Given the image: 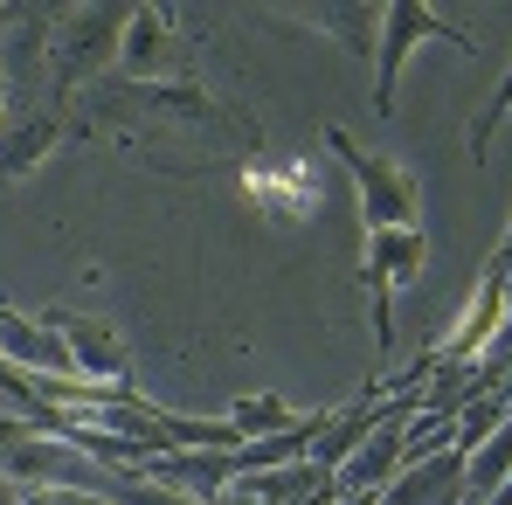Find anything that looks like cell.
Here are the masks:
<instances>
[{
	"instance_id": "obj_1",
	"label": "cell",
	"mask_w": 512,
	"mask_h": 505,
	"mask_svg": "<svg viewBox=\"0 0 512 505\" xmlns=\"http://www.w3.org/2000/svg\"><path fill=\"white\" fill-rule=\"evenodd\" d=\"M326 153L346 167L353 194H360V229H423V180L381 153H360L353 132L326 125Z\"/></svg>"
},
{
	"instance_id": "obj_2",
	"label": "cell",
	"mask_w": 512,
	"mask_h": 505,
	"mask_svg": "<svg viewBox=\"0 0 512 505\" xmlns=\"http://www.w3.org/2000/svg\"><path fill=\"white\" fill-rule=\"evenodd\" d=\"M360 277H367V298H374V339H381V360L395 353V298L416 291L429 270V236L423 229H360Z\"/></svg>"
},
{
	"instance_id": "obj_3",
	"label": "cell",
	"mask_w": 512,
	"mask_h": 505,
	"mask_svg": "<svg viewBox=\"0 0 512 505\" xmlns=\"http://www.w3.org/2000/svg\"><path fill=\"white\" fill-rule=\"evenodd\" d=\"M423 42H450L457 56H478V42L457 35L436 7H416V0L381 7V42H374V111H381V118H395V84H402V70H409V56H416Z\"/></svg>"
},
{
	"instance_id": "obj_4",
	"label": "cell",
	"mask_w": 512,
	"mask_h": 505,
	"mask_svg": "<svg viewBox=\"0 0 512 505\" xmlns=\"http://www.w3.org/2000/svg\"><path fill=\"white\" fill-rule=\"evenodd\" d=\"M423 402H402L395 416H381L353 450L340 457V471H333V499H381L388 485H395V471L409 464V416H416Z\"/></svg>"
},
{
	"instance_id": "obj_5",
	"label": "cell",
	"mask_w": 512,
	"mask_h": 505,
	"mask_svg": "<svg viewBox=\"0 0 512 505\" xmlns=\"http://www.w3.org/2000/svg\"><path fill=\"white\" fill-rule=\"evenodd\" d=\"M125 14L132 7H70L63 28H56V77L77 84V77H97L118 63V42H125Z\"/></svg>"
},
{
	"instance_id": "obj_6",
	"label": "cell",
	"mask_w": 512,
	"mask_h": 505,
	"mask_svg": "<svg viewBox=\"0 0 512 505\" xmlns=\"http://www.w3.org/2000/svg\"><path fill=\"white\" fill-rule=\"evenodd\" d=\"M243 201L263 222H312L319 215V167L312 160H256V167H243Z\"/></svg>"
},
{
	"instance_id": "obj_7",
	"label": "cell",
	"mask_w": 512,
	"mask_h": 505,
	"mask_svg": "<svg viewBox=\"0 0 512 505\" xmlns=\"http://www.w3.org/2000/svg\"><path fill=\"white\" fill-rule=\"evenodd\" d=\"M381 505H464V450L443 443L416 464H402L395 485L381 492Z\"/></svg>"
},
{
	"instance_id": "obj_8",
	"label": "cell",
	"mask_w": 512,
	"mask_h": 505,
	"mask_svg": "<svg viewBox=\"0 0 512 505\" xmlns=\"http://www.w3.org/2000/svg\"><path fill=\"white\" fill-rule=\"evenodd\" d=\"M49 326L63 333V346H70V360H77V374H84V381H104V388H132V381H125V339L111 333L104 319L49 312Z\"/></svg>"
},
{
	"instance_id": "obj_9",
	"label": "cell",
	"mask_w": 512,
	"mask_h": 505,
	"mask_svg": "<svg viewBox=\"0 0 512 505\" xmlns=\"http://www.w3.org/2000/svg\"><path fill=\"white\" fill-rule=\"evenodd\" d=\"M277 14H291V21H305V28L340 35V49L353 56V63H374V42H381V7H367V0H305V7H277Z\"/></svg>"
},
{
	"instance_id": "obj_10",
	"label": "cell",
	"mask_w": 512,
	"mask_h": 505,
	"mask_svg": "<svg viewBox=\"0 0 512 505\" xmlns=\"http://www.w3.org/2000/svg\"><path fill=\"white\" fill-rule=\"evenodd\" d=\"M173 56V7H132L125 14V42H118V70L132 84H153Z\"/></svg>"
},
{
	"instance_id": "obj_11",
	"label": "cell",
	"mask_w": 512,
	"mask_h": 505,
	"mask_svg": "<svg viewBox=\"0 0 512 505\" xmlns=\"http://www.w3.org/2000/svg\"><path fill=\"white\" fill-rule=\"evenodd\" d=\"M56 146H63V118L56 111H14V118H0V180L35 173Z\"/></svg>"
},
{
	"instance_id": "obj_12",
	"label": "cell",
	"mask_w": 512,
	"mask_h": 505,
	"mask_svg": "<svg viewBox=\"0 0 512 505\" xmlns=\"http://www.w3.org/2000/svg\"><path fill=\"white\" fill-rule=\"evenodd\" d=\"M506 478H512V409H506V422L464 457V505H492Z\"/></svg>"
},
{
	"instance_id": "obj_13",
	"label": "cell",
	"mask_w": 512,
	"mask_h": 505,
	"mask_svg": "<svg viewBox=\"0 0 512 505\" xmlns=\"http://www.w3.org/2000/svg\"><path fill=\"white\" fill-rule=\"evenodd\" d=\"M506 409H512V388H506V381L478 388V395H471V402H464V409L450 416V443H457V450L471 457V450H478V443H485V436H492V429L506 422Z\"/></svg>"
},
{
	"instance_id": "obj_14",
	"label": "cell",
	"mask_w": 512,
	"mask_h": 505,
	"mask_svg": "<svg viewBox=\"0 0 512 505\" xmlns=\"http://www.w3.org/2000/svg\"><path fill=\"white\" fill-rule=\"evenodd\" d=\"M229 422L243 429V443H263V436H284V429H298V409L284 402V395H243L236 409H229Z\"/></svg>"
},
{
	"instance_id": "obj_15",
	"label": "cell",
	"mask_w": 512,
	"mask_h": 505,
	"mask_svg": "<svg viewBox=\"0 0 512 505\" xmlns=\"http://www.w3.org/2000/svg\"><path fill=\"white\" fill-rule=\"evenodd\" d=\"M506 118H512V63H506V77H499V90L485 97V111L471 118V132H464V146H471V160H478V167H485V146H492V132H499Z\"/></svg>"
},
{
	"instance_id": "obj_16",
	"label": "cell",
	"mask_w": 512,
	"mask_h": 505,
	"mask_svg": "<svg viewBox=\"0 0 512 505\" xmlns=\"http://www.w3.org/2000/svg\"><path fill=\"white\" fill-rule=\"evenodd\" d=\"M28 505H111V499H97V492H77V485H42V492H28Z\"/></svg>"
},
{
	"instance_id": "obj_17",
	"label": "cell",
	"mask_w": 512,
	"mask_h": 505,
	"mask_svg": "<svg viewBox=\"0 0 512 505\" xmlns=\"http://www.w3.org/2000/svg\"><path fill=\"white\" fill-rule=\"evenodd\" d=\"M0 505H28V492H21L14 478H0Z\"/></svg>"
},
{
	"instance_id": "obj_18",
	"label": "cell",
	"mask_w": 512,
	"mask_h": 505,
	"mask_svg": "<svg viewBox=\"0 0 512 505\" xmlns=\"http://www.w3.org/2000/svg\"><path fill=\"white\" fill-rule=\"evenodd\" d=\"M499 250H512V222H506V243H499Z\"/></svg>"
}]
</instances>
